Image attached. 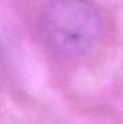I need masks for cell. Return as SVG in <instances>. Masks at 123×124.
I'll list each match as a JSON object with an SVG mask.
<instances>
[{"instance_id":"1","label":"cell","mask_w":123,"mask_h":124,"mask_svg":"<svg viewBox=\"0 0 123 124\" xmlns=\"http://www.w3.org/2000/svg\"><path fill=\"white\" fill-rule=\"evenodd\" d=\"M46 43L65 58H78L100 40L104 22L99 11L88 0H54L41 20Z\"/></svg>"}]
</instances>
